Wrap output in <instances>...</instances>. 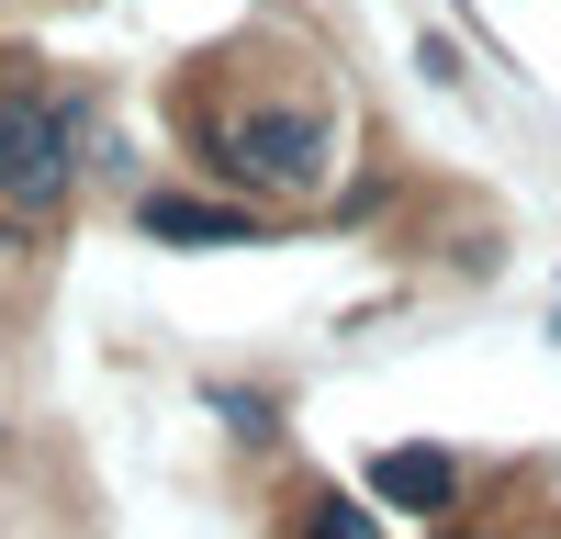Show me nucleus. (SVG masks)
<instances>
[{
	"instance_id": "f257e3e1",
	"label": "nucleus",
	"mask_w": 561,
	"mask_h": 539,
	"mask_svg": "<svg viewBox=\"0 0 561 539\" xmlns=\"http://www.w3.org/2000/svg\"><path fill=\"white\" fill-rule=\"evenodd\" d=\"M180 135H192V158L225 180V192H259V203H304L325 192V169H337V113L314 102V90H248V102H203V90H180Z\"/></svg>"
},
{
	"instance_id": "f03ea898",
	"label": "nucleus",
	"mask_w": 561,
	"mask_h": 539,
	"mask_svg": "<svg viewBox=\"0 0 561 539\" xmlns=\"http://www.w3.org/2000/svg\"><path fill=\"white\" fill-rule=\"evenodd\" d=\"M102 90H79V79H0V214H23V225H57L79 203V124Z\"/></svg>"
},
{
	"instance_id": "7ed1b4c3",
	"label": "nucleus",
	"mask_w": 561,
	"mask_h": 539,
	"mask_svg": "<svg viewBox=\"0 0 561 539\" xmlns=\"http://www.w3.org/2000/svg\"><path fill=\"white\" fill-rule=\"evenodd\" d=\"M135 225L158 248H259L270 214L259 203H225V192H135Z\"/></svg>"
},
{
	"instance_id": "20e7f679",
	"label": "nucleus",
	"mask_w": 561,
	"mask_h": 539,
	"mask_svg": "<svg viewBox=\"0 0 561 539\" xmlns=\"http://www.w3.org/2000/svg\"><path fill=\"white\" fill-rule=\"evenodd\" d=\"M370 494L404 506V517H449L460 506V461L449 449H382V461H370Z\"/></svg>"
},
{
	"instance_id": "39448f33",
	"label": "nucleus",
	"mask_w": 561,
	"mask_h": 539,
	"mask_svg": "<svg viewBox=\"0 0 561 539\" xmlns=\"http://www.w3.org/2000/svg\"><path fill=\"white\" fill-rule=\"evenodd\" d=\"M293 539H382V517L359 494H337V483H304L293 494Z\"/></svg>"
},
{
	"instance_id": "423d86ee",
	"label": "nucleus",
	"mask_w": 561,
	"mask_h": 539,
	"mask_svg": "<svg viewBox=\"0 0 561 539\" xmlns=\"http://www.w3.org/2000/svg\"><path fill=\"white\" fill-rule=\"evenodd\" d=\"M45 237H57V225H23V214H0V282H23V270L45 259Z\"/></svg>"
}]
</instances>
